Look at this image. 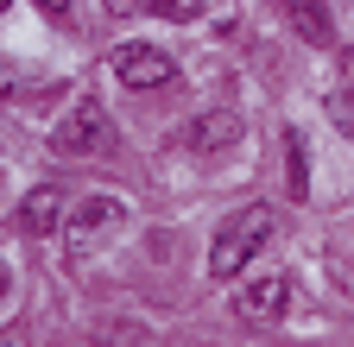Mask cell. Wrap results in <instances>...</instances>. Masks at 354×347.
Wrapping results in <instances>:
<instances>
[{
  "label": "cell",
  "instance_id": "obj_10",
  "mask_svg": "<svg viewBox=\"0 0 354 347\" xmlns=\"http://www.w3.org/2000/svg\"><path fill=\"white\" fill-rule=\"evenodd\" d=\"M335 120L348 126V139H354V101H335Z\"/></svg>",
  "mask_w": 354,
  "mask_h": 347
},
{
  "label": "cell",
  "instance_id": "obj_1",
  "mask_svg": "<svg viewBox=\"0 0 354 347\" xmlns=\"http://www.w3.org/2000/svg\"><path fill=\"white\" fill-rule=\"evenodd\" d=\"M272 228H279V221H272V208H266V202L228 215L221 234H215V246H209V278H241V272L253 266V252L272 240Z\"/></svg>",
  "mask_w": 354,
  "mask_h": 347
},
{
  "label": "cell",
  "instance_id": "obj_13",
  "mask_svg": "<svg viewBox=\"0 0 354 347\" xmlns=\"http://www.w3.org/2000/svg\"><path fill=\"white\" fill-rule=\"evenodd\" d=\"M7 284H13V272H7V266H0V297H7Z\"/></svg>",
  "mask_w": 354,
  "mask_h": 347
},
{
  "label": "cell",
  "instance_id": "obj_2",
  "mask_svg": "<svg viewBox=\"0 0 354 347\" xmlns=\"http://www.w3.org/2000/svg\"><path fill=\"white\" fill-rule=\"evenodd\" d=\"M114 146V120L95 95H76V108L51 126V152L57 158H102Z\"/></svg>",
  "mask_w": 354,
  "mask_h": 347
},
{
  "label": "cell",
  "instance_id": "obj_9",
  "mask_svg": "<svg viewBox=\"0 0 354 347\" xmlns=\"http://www.w3.org/2000/svg\"><path fill=\"white\" fill-rule=\"evenodd\" d=\"M114 7H120V13L140 7V13H165V19H203L209 0H114Z\"/></svg>",
  "mask_w": 354,
  "mask_h": 347
},
{
  "label": "cell",
  "instance_id": "obj_11",
  "mask_svg": "<svg viewBox=\"0 0 354 347\" xmlns=\"http://www.w3.org/2000/svg\"><path fill=\"white\" fill-rule=\"evenodd\" d=\"M32 7H38V13H57V19H64V13H70V0H32Z\"/></svg>",
  "mask_w": 354,
  "mask_h": 347
},
{
  "label": "cell",
  "instance_id": "obj_5",
  "mask_svg": "<svg viewBox=\"0 0 354 347\" xmlns=\"http://www.w3.org/2000/svg\"><path fill=\"white\" fill-rule=\"evenodd\" d=\"M285 303H291V278L259 272V278H247V284L234 290V316L253 322V328H266V322H279V316H285Z\"/></svg>",
  "mask_w": 354,
  "mask_h": 347
},
{
  "label": "cell",
  "instance_id": "obj_7",
  "mask_svg": "<svg viewBox=\"0 0 354 347\" xmlns=\"http://www.w3.org/2000/svg\"><path fill=\"white\" fill-rule=\"evenodd\" d=\"M184 146L190 152H228V146H241V114H228V108H221V114H196Z\"/></svg>",
  "mask_w": 354,
  "mask_h": 347
},
{
  "label": "cell",
  "instance_id": "obj_3",
  "mask_svg": "<svg viewBox=\"0 0 354 347\" xmlns=\"http://www.w3.org/2000/svg\"><path fill=\"white\" fill-rule=\"evenodd\" d=\"M108 70H114V82H127V89H171L177 82V63L158 45H114Z\"/></svg>",
  "mask_w": 354,
  "mask_h": 347
},
{
  "label": "cell",
  "instance_id": "obj_4",
  "mask_svg": "<svg viewBox=\"0 0 354 347\" xmlns=\"http://www.w3.org/2000/svg\"><path fill=\"white\" fill-rule=\"evenodd\" d=\"M120 221H127V202H120V196H88V202L76 208V221H70V252L88 259Z\"/></svg>",
  "mask_w": 354,
  "mask_h": 347
},
{
  "label": "cell",
  "instance_id": "obj_8",
  "mask_svg": "<svg viewBox=\"0 0 354 347\" xmlns=\"http://www.w3.org/2000/svg\"><path fill=\"white\" fill-rule=\"evenodd\" d=\"M285 19L310 38V45H329V38H335V26H329V7H323V0H285Z\"/></svg>",
  "mask_w": 354,
  "mask_h": 347
},
{
  "label": "cell",
  "instance_id": "obj_14",
  "mask_svg": "<svg viewBox=\"0 0 354 347\" xmlns=\"http://www.w3.org/2000/svg\"><path fill=\"white\" fill-rule=\"evenodd\" d=\"M7 7H13V0H0V19H7Z\"/></svg>",
  "mask_w": 354,
  "mask_h": 347
},
{
  "label": "cell",
  "instance_id": "obj_6",
  "mask_svg": "<svg viewBox=\"0 0 354 347\" xmlns=\"http://www.w3.org/2000/svg\"><path fill=\"white\" fill-rule=\"evenodd\" d=\"M57 221H64V190L38 184V190L19 202V234H26V240H51V234H57Z\"/></svg>",
  "mask_w": 354,
  "mask_h": 347
},
{
  "label": "cell",
  "instance_id": "obj_12",
  "mask_svg": "<svg viewBox=\"0 0 354 347\" xmlns=\"http://www.w3.org/2000/svg\"><path fill=\"white\" fill-rule=\"evenodd\" d=\"M13 89H19V82H13V70L0 63V95H13Z\"/></svg>",
  "mask_w": 354,
  "mask_h": 347
}]
</instances>
